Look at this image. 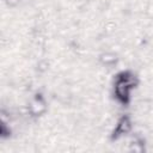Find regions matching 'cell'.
Returning <instances> with one entry per match:
<instances>
[{
  "instance_id": "cell-1",
  "label": "cell",
  "mask_w": 153,
  "mask_h": 153,
  "mask_svg": "<svg viewBox=\"0 0 153 153\" xmlns=\"http://www.w3.org/2000/svg\"><path fill=\"white\" fill-rule=\"evenodd\" d=\"M136 81L130 72H122L117 75L115 84V94L121 103H128L130 90L135 86Z\"/></svg>"
},
{
  "instance_id": "cell-3",
  "label": "cell",
  "mask_w": 153,
  "mask_h": 153,
  "mask_svg": "<svg viewBox=\"0 0 153 153\" xmlns=\"http://www.w3.org/2000/svg\"><path fill=\"white\" fill-rule=\"evenodd\" d=\"M45 111V103L42 97H35V99L30 104V112L33 116H38Z\"/></svg>"
},
{
  "instance_id": "cell-4",
  "label": "cell",
  "mask_w": 153,
  "mask_h": 153,
  "mask_svg": "<svg viewBox=\"0 0 153 153\" xmlns=\"http://www.w3.org/2000/svg\"><path fill=\"white\" fill-rule=\"evenodd\" d=\"M100 60H102V62H103L104 65L110 66V65H112V63L116 62V56H115L114 54L106 53V54H103V55L100 56Z\"/></svg>"
},
{
  "instance_id": "cell-2",
  "label": "cell",
  "mask_w": 153,
  "mask_h": 153,
  "mask_svg": "<svg viewBox=\"0 0 153 153\" xmlns=\"http://www.w3.org/2000/svg\"><path fill=\"white\" fill-rule=\"evenodd\" d=\"M130 129H131L130 118H129L128 116H122V117L118 120V122H117V124H116V127H115V129H114L112 139H118V137L126 135L127 133L130 131Z\"/></svg>"
}]
</instances>
